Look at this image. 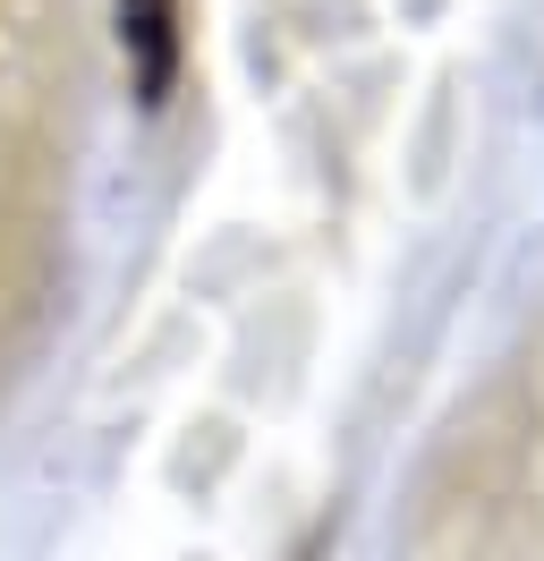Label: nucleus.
<instances>
[{"label": "nucleus", "instance_id": "obj_1", "mask_svg": "<svg viewBox=\"0 0 544 561\" xmlns=\"http://www.w3.org/2000/svg\"><path fill=\"white\" fill-rule=\"evenodd\" d=\"M128 35L145 43V77H136V85H145V103H154L170 85V0H128Z\"/></svg>", "mask_w": 544, "mask_h": 561}]
</instances>
